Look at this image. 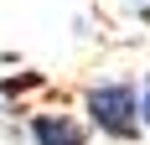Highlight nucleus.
<instances>
[{
  "instance_id": "1",
  "label": "nucleus",
  "mask_w": 150,
  "mask_h": 145,
  "mask_svg": "<svg viewBox=\"0 0 150 145\" xmlns=\"http://www.w3.org/2000/svg\"><path fill=\"white\" fill-rule=\"evenodd\" d=\"M83 119L88 130H98L114 145H135L145 135V119H140V83L135 78H98V83L83 88Z\"/></svg>"
},
{
  "instance_id": "2",
  "label": "nucleus",
  "mask_w": 150,
  "mask_h": 145,
  "mask_svg": "<svg viewBox=\"0 0 150 145\" xmlns=\"http://www.w3.org/2000/svg\"><path fill=\"white\" fill-rule=\"evenodd\" d=\"M88 119L62 114V109H36L26 119V140L31 145H88Z\"/></svg>"
},
{
  "instance_id": "3",
  "label": "nucleus",
  "mask_w": 150,
  "mask_h": 145,
  "mask_svg": "<svg viewBox=\"0 0 150 145\" xmlns=\"http://www.w3.org/2000/svg\"><path fill=\"white\" fill-rule=\"evenodd\" d=\"M140 119H145V130H150V72H145V83H140Z\"/></svg>"
},
{
  "instance_id": "4",
  "label": "nucleus",
  "mask_w": 150,
  "mask_h": 145,
  "mask_svg": "<svg viewBox=\"0 0 150 145\" xmlns=\"http://www.w3.org/2000/svg\"><path fill=\"white\" fill-rule=\"evenodd\" d=\"M140 21H145V31H150V5H140Z\"/></svg>"
},
{
  "instance_id": "5",
  "label": "nucleus",
  "mask_w": 150,
  "mask_h": 145,
  "mask_svg": "<svg viewBox=\"0 0 150 145\" xmlns=\"http://www.w3.org/2000/svg\"><path fill=\"white\" fill-rule=\"evenodd\" d=\"M129 5H150V0H129Z\"/></svg>"
}]
</instances>
